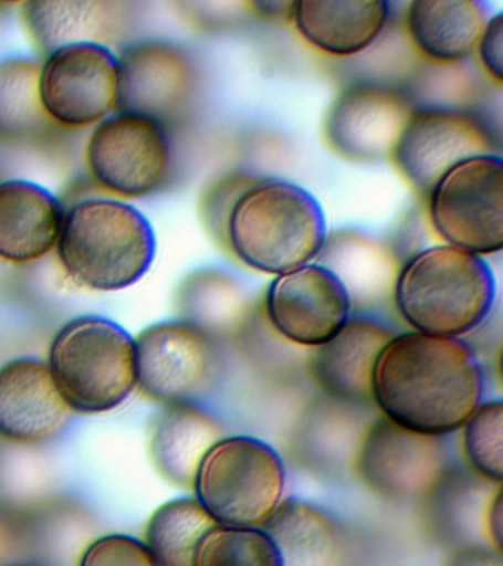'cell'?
Segmentation results:
<instances>
[{"mask_svg": "<svg viewBox=\"0 0 503 566\" xmlns=\"http://www.w3.org/2000/svg\"><path fill=\"white\" fill-rule=\"evenodd\" d=\"M85 164L105 192L122 199L148 197L169 177V135L151 119L114 113L87 137Z\"/></svg>", "mask_w": 503, "mask_h": 566, "instance_id": "8", "label": "cell"}, {"mask_svg": "<svg viewBox=\"0 0 503 566\" xmlns=\"http://www.w3.org/2000/svg\"><path fill=\"white\" fill-rule=\"evenodd\" d=\"M481 69L497 86L503 82V13L490 17L475 48Z\"/></svg>", "mask_w": 503, "mask_h": 566, "instance_id": "31", "label": "cell"}, {"mask_svg": "<svg viewBox=\"0 0 503 566\" xmlns=\"http://www.w3.org/2000/svg\"><path fill=\"white\" fill-rule=\"evenodd\" d=\"M192 566H282L263 528L216 525L205 535Z\"/></svg>", "mask_w": 503, "mask_h": 566, "instance_id": "28", "label": "cell"}, {"mask_svg": "<svg viewBox=\"0 0 503 566\" xmlns=\"http://www.w3.org/2000/svg\"><path fill=\"white\" fill-rule=\"evenodd\" d=\"M326 234L325 212L307 189L254 179L229 212L222 247L247 268L277 276L316 260Z\"/></svg>", "mask_w": 503, "mask_h": 566, "instance_id": "2", "label": "cell"}, {"mask_svg": "<svg viewBox=\"0 0 503 566\" xmlns=\"http://www.w3.org/2000/svg\"><path fill=\"white\" fill-rule=\"evenodd\" d=\"M492 7L484 0H415L405 13L410 42L427 60L452 65L475 51Z\"/></svg>", "mask_w": 503, "mask_h": 566, "instance_id": "23", "label": "cell"}, {"mask_svg": "<svg viewBox=\"0 0 503 566\" xmlns=\"http://www.w3.org/2000/svg\"><path fill=\"white\" fill-rule=\"evenodd\" d=\"M391 3L384 0H300L294 4L293 22L311 46L326 55H359L373 46L386 30Z\"/></svg>", "mask_w": 503, "mask_h": 566, "instance_id": "22", "label": "cell"}, {"mask_svg": "<svg viewBox=\"0 0 503 566\" xmlns=\"http://www.w3.org/2000/svg\"><path fill=\"white\" fill-rule=\"evenodd\" d=\"M132 4L107 0H30L20 4L19 20L29 42L46 57L74 44L120 42L129 29Z\"/></svg>", "mask_w": 503, "mask_h": 566, "instance_id": "17", "label": "cell"}, {"mask_svg": "<svg viewBox=\"0 0 503 566\" xmlns=\"http://www.w3.org/2000/svg\"><path fill=\"white\" fill-rule=\"evenodd\" d=\"M443 566H503V562L501 553L492 547L470 544L454 551Z\"/></svg>", "mask_w": 503, "mask_h": 566, "instance_id": "33", "label": "cell"}, {"mask_svg": "<svg viewBox=\"0 0 503 566\" xmlns=\"http://www.w3.org/2000/svg\"><path fill=\"white\" fill-rule=\"evenodd\" d=\"M413 109L410 97L399 88L378 83L352 84L335 97L326 113V145L352 163L388 159Z\"/></svg>", "mask_w": 503, "mask_h": 566, "instance_id": "14", "label": "cell"}, {"mask_svg": "<svg viewBox=\"0 0 503 566\" xmlns=\"http://www.w3.org/2000/svg\"><path fill=\"white\" fill-rule=\"evenodd\" d=\"M0 181H2V180H0Z\"/></svg>", "mask_w": 503, "mask_h": 566, "instance_id": "38", "label": "cell"}, {"mask_svg": "<svg viewBox=\"0 0 503 566\" xmlns=\"http://www.w3.org/2000/svg\"><path fill=\"white\" fill-rule=\"evenodd\" d=\"M316 260L346 286L352 307L375 308L392 298L401 264L379 239L357 230H335L326 234Z\"/></svg>", "mask_w": 503, "mask_h": 566, "instance_id": "24", "label": "cell"}, {"mask_svg": "<svg viewBox=\"0 0 503 566\" xmlns=\"http://www.w3.org/2000/svg\"><path fill=\"white\" fill-rule=\"evenodd\" d=\"M117 55L101 44H74L41 62L43 108L63 130L98 126L116 113Z\"/></svg>", "mask_w": 503, "mask_h": 566, "instance_id": "13", "label": "cell"}, {"mask_svg": "<svg viewBox=\"0 0 503 566\" xmlns=\"http://www.w3.org/2000/svg\"><path fill=\"white\" fill-rule=\"evenodd\" d=\"M462 446L472 471L490 484L502 485L503 402L483 401L463 423Z\"/></svg>", "mask_w": 503, "mask_h": 566, "instance_id": "29", "label": "cell"}, {"mask_svg": "<svg viewBox=\"0 0 503 566\" xmlns=\"http://www.w3.org/2000/svg\"><path fill=\"white\" fill-rule=\"evenodd\" d=\"M493 133L479 115L449 106H419L397 137L390 161L419 193L428 195L457 164L494 154Z\"/></svg>", "mask_w": 503, "mask_h": 566, "instance_id": "11", "label": "cell"}, {"mask_svg": "<svg viewBox=\"0 0 503 566\" xmlns=\"http://www.w3.org/2000/svg\"><path fill=\"white\" fill-rule=\"evenodd\" d=\"M3 8H6V4L0 3V17H2Z\"/></svg>", "mask_w": 503, "mask_h": 566, "instance_id": "36", "label": "cell"}, {"mask_svg": "<svg viewBox=\"0 0 503 566\" xmlns=\"http://www.w3.org/2000/svg\"><path fill=\"white\" fill-rule=\"evenodd\" d=\"M247 290L233 274L219 269H200L179 283L175 308L179 321L218 339L242 325L249 313Z\"/></svg>", "mask_w": 503, "mask_h": 566, "instance_id": "26", "label": "cell"}, {"mask_svg": "<svg viewBox=\"0 0 503 566\" xmlns=\"http://www.w3.org/2000/svg\"><path fill=\"white\" fill-rule=\"evenodd\" d=\"M70 413L48 363L14 358L0 366V438L36 444L54 437Z\"/></svg>", "mask_w": 503, "mask_h": 566, "instance_id": "18", "label": "cell"}, {"mask_svg": "<svg viewBox=\"0 0 503 566\" xmlns=\"http://www.w3.org/2000/svg\"><path fill=\"white\" fill-rule=\"evenodd\" d=\"M116 113L134 114L167 128L187 117L197 95L198 75L182 48L140 40L117 56Z\"/></svg>", "mask_w": 503, "mask_h": 566, "instance_id": "12", "label": "cell"}, {"mask_svg": "<svg viewBox=\"0 0 503 566\" xmlns=\"http://www.w3.org/2000/svg\"><path fill=\"white\" fill-rule=\"evenodd\" d=\"M286 469L269 442L229 436L205 455L193 493L216 524L262 528L284 500Z\"/></svg>", "mask_w": 503, "mask_h": 566, "instance_id": "6", "label": "cell"}, {"mask_svg": "<svg viewBox=\"0 0 503 566\" xmlns=\"http://www.w3.org/2000/svg\"><path fill=\"white\" fill-rule=\"evenodd\" d=\"M373 397L391 422L444 438L459 431L483 402V367L462 338L404 332L378 358Z\"/></svg>", "mask_w": 503, "mask_h": 566, "instance_id": "1", "label": "cell"}, {"mask_svg": "<svg viewBox=\"0 0 503 566\" xmlns=\"http://www.w3.org/2000/svg\"><path fill=\"white\" fill-rule=\"evenodd\" d=\"M223 437L222 424L198 402L161 406L148 427L149 459L163 480L192 490L202 459Z\"/></svg>", "mask_w": 503, "mask_h": 566, "instance_id": "19", "label": "cell"}, {"mask_svg": "<svg viewBox=\"0 0 503 566\" xmlns=\"http://www.w3.org/2000/svg\"><path fill=\"white\" fill-rule=\"evenodd\" d=\"M216 340L179 318L154 323L135 338L136 389L158 405L197 402L218 378Z\"/></svg>", "mask_w": 503, "mask_h": 566, "instance_id": "10", "label": "cell"}, {"mask_svg": "<svg viewBox=\"0 0 503 566\" xmlns=\"http://www.w3.org/2000/svg\"><path fill=\"white\" fill-rule=\"evenodd\" d=\"M496 300V281L483 256L437 245L401 264L392 301L421 334L462 338L483 325Z\"/></svg>", "mask_w": 503, "mask_h": 566, "instance_id": "4", "label": "cell"}, {"mask_svg": "<svg viewBox=\"0 0 503 566\" xmlns=\"http://www.w3.org/2000/svg\"><path fill=\"white\" fill-rule=\"evenodd\" d=\"M502 486L493 494L490 500L488 512L484 516V531L489 535L490 547L502 555Z\"/></svg>", "mask_w": 503, "mask_h": 566, "instance_id": "34", "label": "cell"}, {"mask_svg": "<svg viewBox=\"0 0 503 566\" xmlns=\"http://www.w3.org/2000/svg\"><path fill=\"white\" fill-rule=\"evenodd\" d=\"M48 367L70 411L108 413L136 389L135 338L109 318L76 317L56 332Z\"/></svg>", "mask_w": 503, "mask_h": 566, "instance_id": "5", "label": "cell"}, {"mask_svg": "<svg viewBox=\"0 0 503 566\" xmlns=\"http://www.w3.org/2000/svg\"><path fill=\"white\" fill-rule=\"evenodd\" d=\"M7 566H30V565L21 564V562H19V564H11V565H7Z\"/></svg>", "mask_w": 503, "mask_h": 566, "instance_id": "37", "label": "cell"}, {"mask_svg": "<svg viewBox=\"0 0 503 566\" xmlns=\"http://www.w3.org/2000/svg\"><path fill=\"white\" fill-rule=\"evenodd\" d=\"M264 308L277 334L315 348L328 343L353 313L346 286L317 263L277 274L268 287Z\"/></svg>", "mask_w": 503, "mask_h": 566, "instance_id": "15", "label": "cell"}, {"mask_svg": "<svg viewBox=\"0 0 503 566\" xmlns=\"http://www.w3.org/2000/svg\"><path fill=\"white\" fill-rule=\"evenodd\" d=\"M156 247L153 226L138 208L118 199L87 198L64 212L55 251L74 285L116 292L147 274Z\"/></svg>", "mask_w": 503, "mask_h": 566, "instance_id": "3", "label": "cell"}, {"mask_svg": "<svg viewBox=\"0 0 503 566\" xmlns=\"http://www.w3.org/2000/svg\"><path fill=\"white\" fill-rule=\"evenodd\" d=\"M428 216L446 245L479 256L502 251L501 155H479L450 168L428 193Z\"/></svg>", "mask_w": 503, "mask_h": 566, "instance_id": "7", "label": "cell"}, {"mask_svg": "<svg viewBox=\"0 0 503 566\" xmlns=\"http://www.w3.org/2000/svg\"><path fill=\"white\" fill-rule=\"evenodd\" d=\"M39 74L34 57L0 60V145L7 148H43L63 132L43 108Z\"/></svg>", "mask_w": 503, "mask_h": 566, "instance_id": "25", "label": "cell"}, {"mask_svg": "<svg viewBox=\"0 0 503 566\" xmlns=\"http://www.w3.org/2000/svg\"><path fill=\"white\" fill-rule=\"evenodd\" d=\"M78 566H156L140 539L126 534H108L87 546Z\"/></svg>", "mask_w": 503, "mask_h": 566, "instance_id": "30", "label": "cell"}, {"mask_svg": "<svg viewBox=\"0 0 503 566\" xmlns=\"http://www.w3.org/2000/svg\"><path fill=\"white\" fill-rule=\"evenodd\" d=\"M355 469L370 491L395 502L431 497L450 475L443 438L409 431L384 416L361 437Z\"/></svg>", "mask_w": 503, "mask_h": 566, "instance_id": "9", "label": "cell"}, {"mask_svg": "<svg viewBox=\"0 0 503 566\" xmlns=\"http://www.w3.org/2000/svg\"><path fill=\"white\" fill-rule=\"evenodd\" d=\"M295 2H250L247 7L266 20L293 21Z\"/></svg>", "mask_w": 503, "mask_h": 566, "instance_id": "35", "label": "cell"}, {"mask_svg": "<svg viewBox=\"0 0 503 566\" xmlns=\"http://www.w3.org/2000/svg\"><path fill=\"white\" fill-rule=\"evenodd\" d=\"M397 334L373 313H352L342 329L313 353L311 369L317 387L344 405H373L375 367Z\"/></svg>", "mask_w": 503, "mask_h": 566, "instance_id": "16", "label": "cell"}, {"mask_svg": "<svg viewBox=\"0 0 503 566\" xmlns=\"http://www.w3.org/2000/svg\"><path fill=\"white\" fill-rule=\"evenodd\" d=\"M282 566H350L346 528L324 507L297 497L282 500L262 526Z\"/></svg>", "mask_w": 503, "mask_h": 566, "instance_id": "21", "label": "cell"}, {"mask_svg": "<svg viewBox=\"0 0 503 566\" xmlns=\"http://www.w3.org/2000/svg\"><path fill=\"white\" fill-rule=\"evenodd\" d=\"M216 525L196 497L170 500L149 516L144 544L156 566H192L201 539Z\"/></svg>", "mask_w": 503, "mask_h": 566, "instance_id": "27", "label": "cell"}, {"mask_svg": "<svg viewBox=\"0 0 503 566\" xmlns=\"http://www.w3.org/2000/svg\"><path fill=\"white\" fill-rule=\"evenodd\" d=\"M28 547V530L14 513L0 507V566L19 564Z\"/></svg>", "mask_w": 503, "mask_h": 566, "instance_id": "32", "label": "cell"}, {"mask_svg": "<svg viewBox=\"0 0 503 566\" xmlns=\"http://www.w3.org/2000/svg\"><path fill=\"white\" fill-rule=\"evenodd\" d=\"M64 208L60 199L33 181H0V261L36 263L55 250Z\"/></svg>", "mask_w": 503, "mask_h": 566, "instance_id": "20", "label": "cell"}]
</instances>
